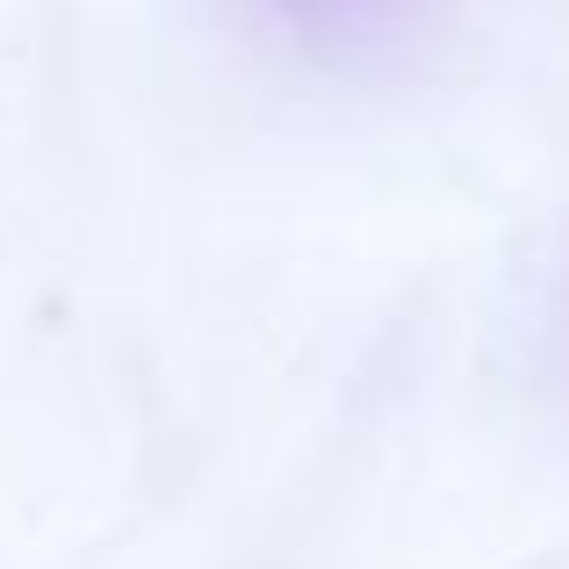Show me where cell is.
Masks as SVG:
<instances>
[{
    "instance_id": "6da1fadb",
    "label": "cell",
    "mask_w": 569,
    "mask_h": 569,
    "mask_svg": "<svg viewBox=\"0 0 569 569\" xmlns=\"http://www.w3.org/2000/svg\"><path fill=\"white\" fill-rule=\"evenodd\" d=\"M252 8L303 51L347 58V51H368V43H389L418 14V0H252Z\"/></svg>"
}]
</instances>
